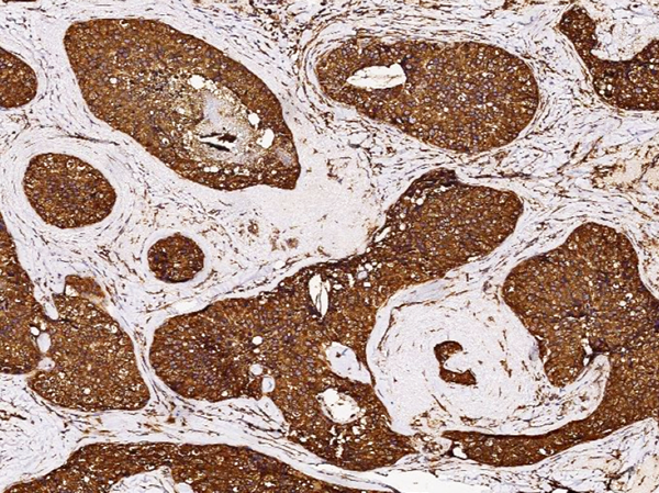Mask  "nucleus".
Instances as JSON below:
<instances>
[{"instance_id":"1","label":"nucleus","mask_w":659,"mask_h":493,"mask_svg":"<svg viewBox=\"0 0 659 493\" xmlns=\"http://www.w3.org/2000/svg\"><path fill=\"white\" fill-rule=\"evenodd\" d=\"M64 46L90 112L182 178L235 190L297 177L277 97L216 47L143 18L72 23Z\"/></svg>"},{"instance_id":"2","label":"nucleus","mask_w":659,"mask_h":493,"mask_svg":"<svg viewBox=\"0 0 659 493\" xmlns=\"http://www.w3.org/2000/svg\"><path fill=\"white\" fill-rule=\"evenodd\" d=\"M316 74L337 102L462 153L514 141L539 100L523 59L473 42L353 38L330 51Z\"/></svg>"},{"instance_id":"3","label":"nucleus","mask_w":659,"mask_h":493,"mask_svg":"<svg viewBox=\"0 0 659 493\" xmlns=\"http://www.w3.org/2000/svg\"><path fill=\"white\" fill-rule=\"evenodd\" d=\"M634 260L624 235L583 224L560 247L520 269L511 280L510 291L517 296L512 301L541 335L571 323L565 327L569 334L576 328V339L590 337L593 348L606 349L603 335L616 348L632 347L641 336L657 337L648 332H657L658 317L656 301L637 281Z\"/></svg>"},{"instance_id":"4","label":"nucleus","mask_w":659,"mask_h":493,"mask_svg":"<svg viewBox=\"0 0 659 493\" xmlns=\"http://www.w3.org/2000/svg\"><path fill=\"white\" fill-rule=\"evenodd\" d=\"M56 318L41 306L37 336L48 339L30 386L48 402L80 411L137 410L149 392L126 333L90 300L68 294L53 298ZM41 360V361H42Z\"/></svg>"},{"instance_id":"5","label":"nucleus","mask_w":659,"mask_h":493,"mask_svg":"<svg viewBox=\"0 0 659 493\" xmlns=\"http://www.w3.org/2000/svg\"><path fill=\"white\" fill-rule=\"evenodd\" d=\"M23 190L32 209L47 224L80 228L103 221L116 193L109 180L78 157L45 153L32 158Z\"/></svg>"},{"instance_id":"6","label":"nucleus","mask_w":659,"mask_h":493,"mask_svg":"<svg viewBox=\"0 0 659 493\" xmlns=\"http://www.w3.org/2000/svg\"><path fill=\"white\" fill-rule=\"evenodd\" d=\"M41 304L30 278L20 266L10 234L1 229V369L33 372L42 360L36 320Z\"/></svg>"},{"instance_id":"7","label":"nucleus","mask_w":659,"mask_h":493,"mask_svg":"<svg viewBox=\"0 0 659 493\" xmlns=\"http://www.w3.org/2000/svg\"><path fill=\"white\" fill-rule=\"evenodd\" d=\"M147 261L157 279L180 283L193 279L200 272L204 255L194 240L176 233L154 243L148 250Z\"/></svg>"},{"instance_id":"8","label":"nucleus","mask_w":659,"mask_h":493,"mask_svg":"<svg viewBox=\"0 0 659 493\" xmlns=\"http://www.w3.org/2000/svg\"><path fill=\"white\" fill-rule=\"evenodd\" d=\"M1 107L19 108L31 102L37 93L34 70L14 54L1 48Z\"/></svg>"}]
</instances>
